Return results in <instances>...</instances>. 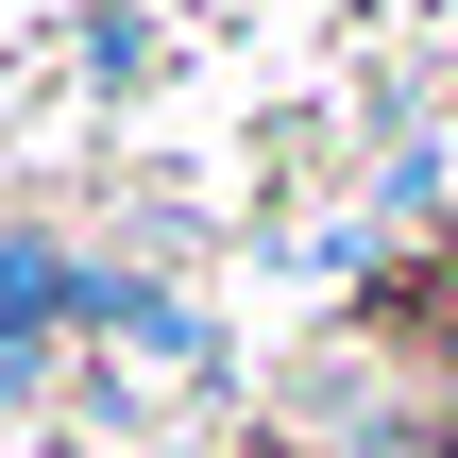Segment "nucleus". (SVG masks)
<instances>
[{
  "instance_id": "1",
  "label": "nucleus",
  "mask_w": 458,
  "mask_h": 458,
  "mask_svg": "<svg viewBox=\"0 0 458 458\" xmlns=\"http://www.w3.org/2000/svg\"><path fill=\"white\" fill-rule=\"evenodd\" d=\"M391 458H442V442H391Z\"/></svg>"
}]
</instances>
